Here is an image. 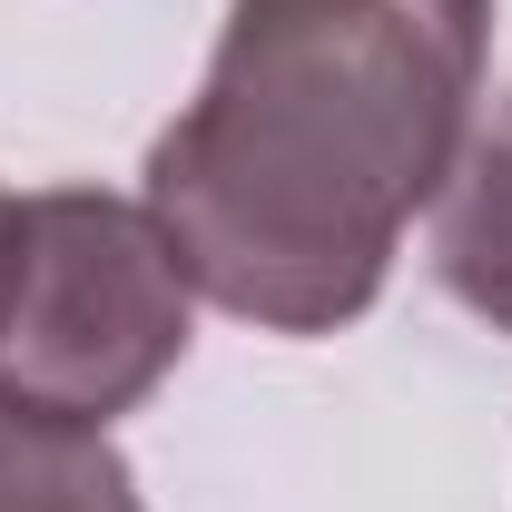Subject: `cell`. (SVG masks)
I'll list each match as a JSON object with an SVG mask.
<instances>
[{"label":"cell","instance_id":"1","mask_svg":"<svg viewBox=\"0 0 512 512\" xmlns=\"http://www.w3.org/2000/svg\"><path fill=\"white\" fill-rule=\"evenodd\" d=\"M483 60L493 0H227L138 207L207 306L266 335H335L453 188Z\"/></svg>","mask_w":512,"mask_h":512},{"label":"cell","instance_id":"2","mask_svg":"<svg viewBox=\"0 0 512 512\" xmlns=\"http://www.w3.org/2000/svg\"><path fill=\"white\" fill-rule=\"evenodd\" d=\"M188 266L138 197L40 188L0 227V404L119 424L188 355Z\"/></svg>","mask_w":512,"mask_h":512},{"label":"cell","instance_id":"3","mask_svg":"<svg viewBox=\"0 0 512 512\" xmlns=\"http://www.w3.org/2000/svg\"><path fill=\"white\" fill-rule=\"evenodd\" d=\"M434 276L463 316H483L493 335H512V99L493 109V128H473L463 168L434 217Z\"/></svg>","mask_w":512,"mask_h":512},{"label":"cell","instance_id":"4","mask_svg":"<svg viewBox=\"0 0 512 512\" xmlns=\"http://www.w3.org/2000/svg\"><path fill=\"white\" fill-rule=\"evenodd\" d=\"M0 512H148L138 473L99 424L0 404Z\"/></svg>","mask_w":512,"mask_h":512},{"label":"cell","instance_id":"5","mask_svg":"<svg viewBox=\"0 0 512 512\" xmlns=\"http://www.w3.org/2000/svg\"><path fill=\"white\" fill-rule=\"evenodd\" d=\"M0 227H10V188H0Z\"/></svg>","mask_w":512,"mask_h":512}]
</instances>
